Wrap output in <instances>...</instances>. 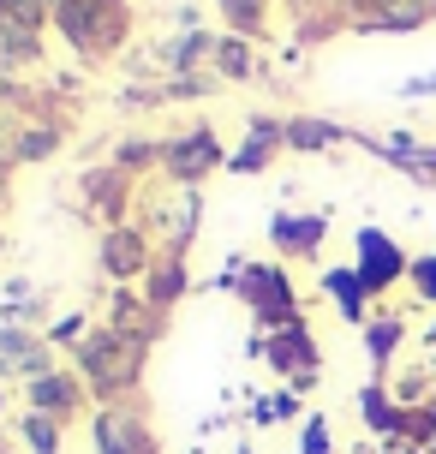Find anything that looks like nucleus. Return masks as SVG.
I'll list each match as a JSON object with an SVG mask.
<instances>
[{
	"label": "nucleus",
	"mask_w": 436,
	"mask_h": 454,
	"mask_svg": "<svg viewBox=\"0 0 436 454\" xmlns=\"http://www.w3.org/2000/svg\"><path fill=\"white\" fill-rule=\"evenodd\" d=\"M150 287H156V305H167V299H180V287H185V275H180V251H174V257H167V263H161L156 275H150Z\"/></svg>",
	"instance_id": "obj_12"
},
{
	"label": "nucleus",
	"mask_w": 436,
	"mask_h": 454,
	"mask_svg": "<svg viewBox=\"0 0 436 454\" xmlns=\"http://www.w3.org/2000/svg\"><path fill=\"white\" fill-rule=\"evenodd\" d=\"M60 30L78 54H108L126 36V0H60Z\"/></svg>",
	"instance_id": "obj_1"
},
{
	"label": "nucleus",
	"mask_w": 436,
	"mask_h": 454,
	"mask_svg": "<svg viewBox=\"0 0 436 454\" xmlns=\"http://www.w3.org/2000/svg\"><path fill=\"white\" fill-rule=\"evenodd\" d=\"M215 137L209 132H191V137H180V144H167V168L180 174V180H198V174H209L215 168Z\"/></svg>",
	"instance_id": "obj_5"
},
{
	"label": "nucleus",
	"mask_w": 436,
	"mask_h": 454,
	"mask_svg": "<svg viewBox=\"0 0 436 454\" xmlns=\"http://www.w3.org/2000/svg\"><path fill=\"white\" fill-rule=\"evenodd\" d=\"M401 270H407V263H401V251H394L389 233H383V227H359V275H365L370 294H383Z\"/></svg>",
	"instance_id": "obj_3"
},
{
	"label": "nucleus",
	"mask_w": 436,
	"mask_h": 454,
	"mask_svg": "<svg viewBox=\"0 0 436 454\" xmlns=\"http://www.w3.org/2000/svg\"><path fill=\"white\" fill-rule=\"evenodd\" d=\"M401 96H436V72H431V78H407Z\"/></svg>",
	"instance_id": "obj_18"
},
{
	"label": "nucleus",
	"mask_w": 436,
	"mask_h": 454,
	"mask_svg": "<svg viewBox=\"0 0 436 454\" xmlns=\"http://www.w3.org/2000/svg\"><path fill=\"white\" fill-rule=\"evenodd\" d=\"M276 246H287V251H311L323 239V215H276Z\"/></svg>",
	"instance_id": "obj_7"
},
{
	"label": "nucleus",
	"mask_w": 436,
	"mask_h": 454,
	"mask_svg": "<svg viewBox=\"0 0 436 454\" xmlns=\"http://www.w3.org/2000/svg\"><path fill=\"white\" fill-rule=\"evenodd\" d=\"M394 335H401V323H394V317L370 323V359H389V353H394Z\"/></svg>",
	"instance_id": "obj_15"
},
{
	"label": "nucleus",
	"mask_w": 436,
	"mask_h": 454,
	"mask_svg": "<svg viewBox=\"0 0 436 454\" xmlns=\"http://www.w3.org/2000/svg\"><path fill=\"white\" fill-rule=\"evenodd\" d=\"M30 401H36V412H72V407H78L72 383H66V377H48V371L30 383Z\"/></svg>",
	"instance_id": "obj_8"
},
{
	"label": "nucleus",
	"mask_w": 436,
	"mask_h": 454,
	"mask_svg": "<svg viewBox=\"0 0 436 454\" xmlns=\"http://www.w3.org/2000/svg\"><path fill=\"white\" fill-rule=\"evenodd\" d=\"M335 137H346V132L329 126V120H293V126H287V144H293V150H323V144H335Z\"/></svg>",
	"instance_id": "obj_10"
},
{
	"label": "nucleus",
	"mask_w": 436,
	"mask_h": 454,
	"mask_svg": "<svg viewBox=\"0 0 436 454\" xmlns=\"http://www.w3.org/2000/svg\"><path fill=\"white\" fill-rule=\"evenodd\" d=\"M24 442L36 454H60V425H54L48 412H30V419H24Z\"/></svg>",
	"instance_id": "obj_11"
},
{
	"label": "nucleus",
	"mask_w": 436,
	"mask_h": 454,
	"mask_svg": "<svg viewBox=\"0 0 436 454\" xmlns=\"http://www.w3.org/2000/svg\"><path fill=\"white\" fill-rule=\"evenodd\" d=\"M96 454H156L150 431H144L132 412H96Z\"/></svg>",
	"instance_id": "obj_4"
},
{
	"label": "nucleus",
	"mask_w": 436,
	"mask_h": 454,
	"mask_svg": "<svg viewBox=\"0 0 436 454\" xmlns=\"http://www.w3.org/2000/svg\"><path fill=\"white\" fill-rule=\"evenodd\" d=\"M329 294H335V305H341L346 317H359V311H365V275L359 270H329Z\"/></svg>",
	"instance_id": "obj_9"
},
{
	"label": "nucleus",
	"mask_w": 436,
	"mask_h": 454,
	"mask_svg": "<svg viewBox=\"0 0 436 454\" xmlns=\"http://www.w3.org/2000/svg\"><path fill=\"white\" fill-rule=\"evenodd\" d=\"M78 359H84V371H90V383L102 395H120V388L138 383L144 335H90V340H78Z\"/></svg>",
	"instance_id": "obj_2"
},
{
	"label": "nucleus",
	"mask_w": 436,
	"mask_h": 454,
	"mask_svg": "<svg viewBox=\"0 0 436 454\" xmlns=\"http://www.w3.org/2000/svg\"><path fill=\"white\" fill-rule=\"evenodd\" d=\"M413 281H418V294H424V299H436V251L413 263Z\"/></svg>",
	"instance_id": "obj_16"
},
{
	"label": "nucleus",
	"mask_w": 436,
	"mask_h": 454,
	"mask_svg": "<svg viewBox=\"0 0 436 454\" xmlns=\"http://www.w3.org/2000/svg\"><path fill=\"white\" fill-rule=\"evenodd\" d=\"M222 12L233 19V30H263V0H222Z\"/></svg>",
	"instance_id": "obj_14"
},
{
	"label": "nucleus",
	"mask_w": 436,
	"mask_h": 454,
	"mask_svg": "<svg viewBox=\"0 0 436 454\" xmlns=\"http://www.w3.org/2000/svg\"><path fill=\"white\" fill-rule=\"evenodd\" d=\"M299 454H329V425H323V419L305 425V449H299Z\"/></svg>",
	"instance_id": "obj_17"
},
{
	"label": "nucleus",
	"mask_w": 436,
	"mask_h": 454,
	"mask_svg": "<svg viewBox=\"0 0 436 454\" xmlns=\"http://www.w3.org/2000/svg\"><path fill=\"white\" fill-rule=\"evenodd\" d=\"M102 263H108L114 275H138L144 263H150L144 233H138V227H114V233H108V251H102Z\"/></svg>",
	"instance_id": "obj_6"
},
{
	"label": "nucleus",
	"mask_w": 436,
	"mask_h": 454,
	"mask_svg": "<svg viewBox=\"0 0 436 454\" xmlns=\"http://www.w3.org/2000/svg\"><path fill=\"white\" fill-rule=\"evenodd\" d=\"M215 67L228 72V78H245V72H252V48L233 43V36H228V43H215Z\"/></svg>",
	"instance_id": "obj_13"
}]
</instances>
